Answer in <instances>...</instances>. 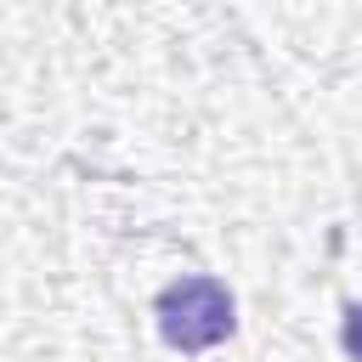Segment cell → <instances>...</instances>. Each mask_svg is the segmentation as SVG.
I'll return each instance as SVG.
<instances>
[{
	"mask_svg": "<svg viewBox=\"0 0 362 362\" xmlns=\"http://www.w3.org/2000/svg\"><path fill=\"white\" fill-rule=\"evenodd\" d=\"M345 345H351V356H362V305L351 311V328H345Z\"/></svg>",
	"mask_w": 362,
	"mask_h": 362,
	"instance_id": "2",
	"label": "cell"
},
{
	"mask_svg": "<svg viewBox=\"0 0 362 362\" xmlns=\"http://www.w3.org/2000/svg\"><path fill=\"white\" fill-rule=\"evenodd\" d=\"M158 328L170 345L181 351H204L215 339L232 334V294L215 283V277H187V283H170L164 300H158Z\"/></svg>",
	"mask_w": 362,
	"mask_h": 362,
	"instance_id": "1",
	"label": "cell"
}]
</instances>
